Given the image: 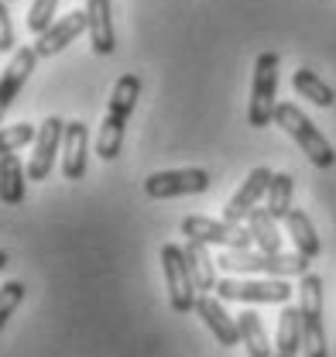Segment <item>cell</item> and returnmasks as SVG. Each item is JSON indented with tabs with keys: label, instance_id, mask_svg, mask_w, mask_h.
I'll list each match as a JSON object with an SVG mask.
<instances>
[{
	"label": "cell",
	"instance_id": "cell-1",
	"mask_svg": "<svg viewBox=\"0 0 336 357\" xmlns=\"http://www.w3.org/2000/svg\"><path fill=\"white\" fill-rule=\"evenodd\" d=\"M137 96H141V76L124 73L114 89H110V100H107V114H103V124L96 131V155L100 162H114L124 148V131L130 124V114L137 107Z\"/></svg>",
	"mask_w": 336,
	"mask_h": 357
},
{
	"label": "cell",
	"instance_id": "cell-26",
	"mask_svg": "<svg viewBox=\"0 0 336 357\" xmlns=\"http://www.w3.org/2000/svg\"><path fill=\"white\" fill-rule=\"evenodd\" d=\"M55 10H59V0H31L28 31H31V35H45V31L55 24Z\"/></svg>",
	"mask_w": 336,
	"mask_h": 357
},
{
	"label": "cell",
	"instance_id": "cell-15",
	"mask_svg": "<svg viewBox=\"0 0 336 357\" xmlns=\"http://www.w3.org/2000/svg\"><path fill=\"white\" fill-rule=\"evenodd\" d=\"M86 151H89V124L86 121H69L66 124V141H62V172L66 178L86 176Z\"/></svg>",
	"mask_w": 336,
	"mask_h": 357
},
{
	"label": "cell",
	"instance_id": "cell-9",
	"mask_svg": "<svg viewBox=\"0 0 336 357\" xmlns=\"http://www.w3.org/2000/svg\"><path fill=\"white\" fill-rule=\"evenodd\" d=\"M210 172L206 169H168L144 178V192L151 199H175V196H199L210 189Z\"/></svg>",
	"mask_w": 336,
	"mask_h": 357
},
{
	"label": "cell",
	"instance_id": "cell-2",
	"mask_svg": "<svg viewBox=\"0 0 336 357\" xmlns=\"http://www.w3.org/2000/svg\"><path fill=\"white\" fill-rule=\"evenodd\" d=\"M275 124L282 128V131L292 137L295 144L305 151V158L316 165V169H333L336 165V151L333 144L323 137V131L295 107V103H278V110H275Z\"/></svg>",
	"mask_w": 336,
	"mask_h": 357
},
{
	"label": "cell",
	"instance_id": "cell-8",
	"mask_svg": "<svg viewBox=\"0 0 336 357\" xmlns=\"http://www.w3.org/2000/svg\"><path fill=\"white\" fill-rule=\"evenodd\" d=\"M182 234L189 241H199V244H216V248H227V251H251L254 237L247 227L240 223H227V220H213V217H185L182 220Z\"/></svg>",
	"mask_w": 336,
	"mask_h": 357
},
{
	"label": "cell",
	"instance_id": "cell-14",
	"mask_svg": "<svg viewBox=\"0 0 336 357\" xmlns=\"http://www.w3.org/2000/svg\"><path fill=\"white\" fill-rule=\"evenodd\" d=\"M196 312H199V319L210 326V333L223 344V347H237V344H240V326H237V319H234L230 312L223 310V299H216V296H199Z\"/></svg>",
	"mask_w": 336,
	"mask_h": 357
},
{
	"label": "cell",
	"instance_id": "cell-5",
	"mask_svg": "<svg viewBox=\"0 0 336 357\" xmlns=\"http://www.w3.org/2000/svg\"><path fill=\"white\" fill-rule=\"evenodd\" d=\"M278 52H261L254 62V83H251V103H247V124L251 128H268L275 124L278 110Z\"/></svg>",
	"mask_w": 336,
	"mask_h": 357
},
{
	"label": "cell",
	"instance_id": "cell-24",
	"mask_svg": "<svg viewBox=\"0 0 336 357\" xmlns=\"http://www.w3.org/2000/svg\"><path fill=\"white\" fill-rule=\"evenodd\" d=\"M292 196H295V178L289 172H275L271 178V189H268V213L275 217V220H285L289 213H292Z\"/></svg>",
	"mask_w": 336,
	"mask_h": 357
},
{
	"label": "cell",
	"instance_id": "cell-19",
	"mask_svg": "<svg viewBox=\"0 0 336 357\" xmlns=\"http://www.w3.org/2000/svg\"><path fill=\"white\" fill-rule=\"evenodd\" d=\"M185 261H189V271H192V278H196V289L203 292V296H213L216 292V261L210 258V248L206 244H199V241H185Z\"/></svg>",
	"mask_w": 336,
	"mask_h": 357
},
{
	"label": "cell",
	"instance_id": "cell-28",
	"mask_svg": "<svg viewBox=\"0 0 336 357\" xmlns=\"http://www.w3.org/2000/svg\"><path fill=\"white\" fill-rule=\"evenodd\" d=\"M14 21H10V10H7V0H0V52H17L14 48Z\"/></svg>",
	"mask_w": 336,
	"mask_h": 357
},
{
	"label": "cell",
	"instance_id": "cell-11",
	"mask_svg": "<svg viewBox=\"0 0 336 357\" xmlns=\"http://www.w3.org/2000/svg\"><path fill=\"white\" fill-rule=\"evenodd\" d=\"M271 178H275V172H271V169H264V165L251 169V176L244 178V185H240V189L234 192V199L223 206V220H227V223L247 220L254 210H257V203L268 196V189H271Z\"/></svg>",
	"mask_w": 336,
	"mask_h": 357
},
{
	"label": "cell",
	"instance_id": "cell-6",
	"mask_svg": "<svg viewBox=\"0 0 336 357\" xmlns=\"http://www.w3.org/2000/svg\"><path fill=\"white\" fill-rule=\"evenodd\" d=\"M292 285L285 278H220L216 299L223 303H282L289 306Z\"/></svg>",
	"mask_w": 336,
	"mask_h": 357
},
{
	"label": "cell",
	"instance_id": "cell-30",
	"mask_svg": "<svg viewBox=\"0 0 336 357\" xmlns=\"http://www.w3.org/2000/svg\"><path fill=\"white\" fill-rule=\"evenodd\" d=\"M275 357H292V354H278V351H275Z\"/></svg>",
	"mask_w": 336,
	"mask_h": 357
},
{
	"label": "cell",
	"instance_id": "cell-21",
	"mask_svg": "<svg viewBox=\"0 0 336 357\" xmlns=\"http://www.w3.org/2000/svg\"><path fill=\"white\" fill-rule=\"evenodd\" d=\"M275 351L278 354H292V357H298V351H302V310L298 306H285L282 316H278Z\"/></svg>",
	"mask_w": 336,
	"mask_h": 357
},
{
	"label": "cell",
	"instance_id": "cell-18",
	"mask_svg": "<svg viewBox=\"0 0 336 357\" xmlns=\"http://www.w3.org/2000/svg\"><path fill=\"white\" fill-rule=\"evenodd\" d=\"M28 192V165H21L17 155L0 158V203L17 206Z\"/></svg>",
	"mask_w": 336,
	"mask_h": 357
},
{
	"label": "cell",
	"instance_id": "cell-4",
	"mask_svg": "<svg viewBox=\"0 0 336 357\" xmlns=\"http://www.w3.org/2000/svg\"><path fill=\"white\" fill-rule=\"evenodd\" d=\"M298 310H302V354L330 357L326 347V326H323V278L302 275L298 282Z\"/></svg>",
	"mask_w": 336,
	"mask_h": 357
},
{
	"label": "cell",
	"instance_id": "cell-23",
	"mask_svg": "<svg viewBox=\"0 0 336 357\" xmlns=\"http://www.w3.org/2000/svg\"><path fill=\"white\" fill-rule=\"evenodd\" d=\"M292 89L298 96H305L309 103H316V107H333V100H336L330 83H323V76H316L312 69H295Z\"/></svg>",
	"mask_w": 336,
	"mask_h": 357
},
{
	"label": "cell",
	"instance_id": "cell-13",
	"mask_svg": "<svg viewBox=\"0 0 336 357\" xmlns=\"http://www.w3.org/2000/svg\"><path fill=\"white\" fill-rule=\"evenodd\" d=\"M83 31H89V17H86V10H72V14L59 17L45 35H38V42L31 45V48L38 52V59H52V55L66 52Z\"/></svg>",
	"mask_w": 336,
	"mask_h": 357
},
{
	"label": "cell",
	"instance_id": "cell-20",
	"mask_svg": "<svg viewBox=\"0 0 336 357\" xmlns=\"http://www.w3.org/2000/svg\"><path fill=\"white\" fill-rule=\"evenodd\" d=\"M247 230H251L257 251H264V255H282V230H278V220H275L264 206H257L251 217H247Z\"/></svg>",
	"mask_w": 336,
	"mask_h": 357
},
{
	"label": "cell",
	"instance_id": "cell-17",
	"mask_svg": "<svg viewBox=\"0 0 336 357\" xmlns=\"http://www.w3.org/2000/svg\"><path fill=\"white\" fill-rule=\"evenodd\" d=\"M285 230H289V237H292L295 255H302V258H309V261L323 255V241H319L316 227H312V220H309V213L292 210V213L285 217Z\"/></svg>",
	"mask_w": 336,
	"mask_h": 357
},
{
	"label": "cell",
	"instance_id": "cell-12",
	"mask_svg": "<svg viewBox=\"0 0 336 357\" xmlns=\"http://www.w3.org/2000/svg\"><path fill=\"white\" fill-rule=\"evenodd\" d=\"M35 66H38V52L28 48V45L10 55V62H7V69H3V76H0V121H3V114L10 110V103L21 96V89L31 79Z\"/></svg>",
	"mask_w": 336,
	"mask_h": 357
},
{
	"label": "cell",
	"instance_id": "cell-3",
	"mask_svg": "<svg viewBox=\"0 0 336 357\" xmlns=\"http://www.w3.org/2000/svg\"><path fill=\"white\" fill-rule=\"evenodd\" d=\"M223 271L240 275H268V278H302L309 275V258L302 255H264V251H223L216 258Z\"/></svg>",
	"mask_w": 336,
	"mask_h": 357
},
{
	"label": "cell",
	"instance_id": "cell-10",
	"mask_svg": "<svg viewBox=\"0 0 336 357\" xmlns=\"http://www.w3.org/2000/svg\"><path fill=\"white\" fill-rule=\"evenodd\" d=\"M66 124L62 117H45L42 128H38V137H35V151H31V162H28V178L31 182H45L52 176V165L59 158V148L66 141Z\"/></svg>",
	"mask_w": 336,
	"mask_h": 357
},
{
	"label": "cell",
	"instance_id": "cell-22",
	"mask_svg": "<svg viewBox=\"0 0 336 357\" xmlns=\"http://www.w3.org/2000/svg\"><path fill=\"white\" fill-rule=\"evenodd\" d=\"M237 326H240V344L247 347V357H275L271 344H268V330H264L257 312L244 310L237 316Z\"/></svg>",
	"mask_w": 336,
	"mask_h": 357
},
{
	"label": "cell",
	"instance_id": "cell-7",
	"mask_svg": "<svg viewBox=\"0 0 336 357\" xmlns=\"http://www.w3.org/2000/svg\"><path fill=\"white\" fill-rule=\"evenodd\" d=\"M162 271H165V285H168V303L175 312H192L199 303V289L196 278L189 271L185 251L178 244H165L162 248Z\"/></svg>",
	"mask_w": 336,
	"mask_h": 357
},
{
	"label": "cell",
	"instance_id": "cell-16",
	"mask_svg": "<svg viewBox=\"0 0 336 357\" xmlns=\"http://www.w3.org/2000/svg\"><path fill=\"white\" fill-rule=\"evenodd\" d=\"M86 17H89V42L96 55H110L117 48L114 35V17H110V0H86Z\"/></svg>",
	"mask_w": 336,
	"mask_h": 357
},
{
	"label": "cell",
	"instance_id": "cell-25",
	"mask_svg": "<svg viewBox=\"0 0 336 357\" xmlns=\"http://www.w3.org/2000/svg\"><path fill=\"white\" fill-rule=\"evenodd\" d=\"M38 131H35V124H10V128H0V158L3 155H14L17 148H24L28 141H35Z\"/></svg>",
	"mask_w": 336,
	"mask_h": 357
},
{
	"label": "cell",
	"instance_id": "cell-27",
	"mask_svg": "<svg viewBox=\"0 0 336 357\" xmlns=\"http://www.w3.org/2000/svg\"><path fill=\"white\" fill-rule=\"evenodd\" d=\"M24 292H28V289H24V282H17V278H10V282L0 285V330H3L7 316L24 303Z\"/></svg>",
	"mask_w": 336,
	"mask_h": 357
},
{
	"label": "cell",
	"instance_id": "cell-29",
	"mask_svg": "<svg viewBox=\"0 0 336 357\" xmlns=\"http://www.w3.org/2000/svg\"><path fill=\"white\" fill-rule=\"evenodd\" d=\"M10 265V255H7V251H3V248H0V271H3V268Z\"/></svg>",
	"mask_w": 336,
	"mask_h": 357
}]
</instances>
